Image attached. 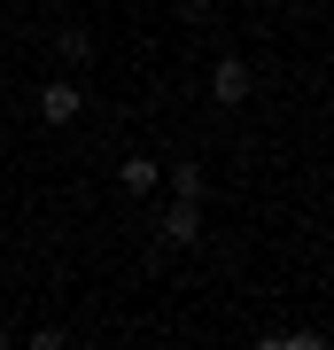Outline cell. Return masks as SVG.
I'll list each match as a JSON object with an SVG mask.
<instances>
[{
	"mask_svg": "<svg viewBox=\"0 0 334 350\" xmlns=\"http://www.w3.org/2000/svg\"><path fill=\"white\" fill-rule=\"evenodd\" d=\"M210 195V172L202 163H171V202H202Z\"/></svg>",
	"mask_w": 334,
	"mask_h": 350,
	"instance_id": "cell-5",
	"label": "cell"
},
{
	"mask_svg": "<svg viewBox=\"0 0 334 350\" xmlns=\"http://www.w3.org/2000/svg\"><path fill=\"white\" fill-rule=\"evenodd\" d=\"M78 109H86V94H78L70 78H47V86H39V125H78Z\"/></svg>",
	"mask_w": 334,
	"mask_h": 350,
	"instance_id": "cell-2",
	"label": "cell"
},
{
	"mask_svg": "<svg viewBox=\"0 0 334 350\" xmlns=\"http://www.w3.org/2000/svg\"><path fill=\"white\" fill-rule=\"evenodd\" d=\"M249 86H257V78H249V63H241V55H218V70H210V101H218V109L249 101Z\"/></svg>",
	"mask_w": 334,
	"mask_h": 350,
	"instance_id": "cell-3",
	"label": "cell"
},
{
	"mask_svg": "<svg viewBox=\"0 0 334 350\" xmlns=\"http://www.w3.org/2000/svg\"><path fill=\"white\" fill-rule=\"evenodd\" d=\"M62 63H94V39H86V31H78V24H70V31H62Z\"/></svg>",
	"mask_w": 334,
	"mask_h": 350,
	"instance_id": "cell-7",
	"label": "cell"
},
{
	"mask_svg": "<svg viewBox=\"0 0 334 350\" xmlns=\"http://www.w3.org/2000/svg\"><path fill=\"white\" fill-rule=\"evenodd\" d=\"M117 187H124V195H156V187H163V172H156L148 156H124V163H117Z\"/></svg>",
	"mask_w": 334,
	"mask_h": 350,
	"instance_id": "cell-4",
	"label": "cell"
},
{
	"mask_svg": "<svg viewBox=\"0 0 334 350\" xmlns=\"http://www.w3.org/2000/svg\"><path fill=\"white\" fill-rule=\"evenodd\" d=\"M0 350H8V327H0Z\"/></svg>",
	"mask_w": 334,
	"mask_h": 350,
	"instance_id": "cell-9",
	"label": "cell"
},
{
	"mask_svg": "<svg viewBox=\"0 0 334 350\" xmlns=\"http://www.w3.org/2000/svg\"><path fill=\"white\" fill-rule=\"evenodd\" d=\"M31 350H70V335L62 327H31Z\"/></svg>",
	"mask_w": 334,
	"mask_h": 350,
	"instance_id": "cell-8",
	"label": "cell"
},
{
	"mask_svg": "<svg viewBox=\"0 0 334 350\" xmlns=\"http://www.w3.org/2000/svg\"><path fill=\"white\" fill-rule=\"evenodd\" d=\"M156 241H171V250H195V241H202V202H163Z\"/></svg>",
	"mask_w": 334,
	"mask_h": 350,
	"instance_id": "cell-1",
	"label": "cell"
},
{
	"mask_svg": "<svg viewBox=\"0 0 334 350\" xmlns=\"http://www.w3.org/2000/svg\"><path fill=\"white\" fill-rule=\"evenodd\" d=\"M257 350H326V342H319V335H311V327H303V335H264Z\"/></svg>",
	"mask_w": 334,
	"mask_h": 350,
	"instance_id": "cell-6",
	"label": "cell"
}]
</instances>
